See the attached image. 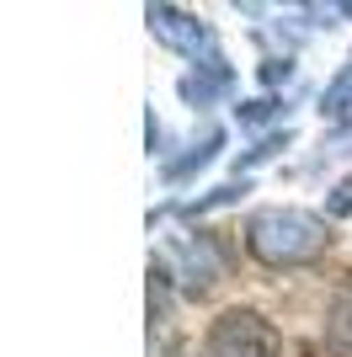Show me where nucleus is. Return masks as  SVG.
Returning <instances> with one entry per match:
<instances>
[{
	"label": "nucleus",
	"mask_w": 352,
	"mask_h": 357,
	"mask_svg": "<svg viewBox=\"0 0 352 357\" xmlns=\"http://www.w3.org/2000/svg\"><path fill=\"white\" fill-rule=\"evenodd\" d=\"M203 357H278V331L256 310H224L203 336Z\"/></svg>",
	"instance_id": "2"
},
{
	"label": "nucleus",
	"mask_w": 352,
	"mask_h": 357,
	"mask_svg": "<svg viewBox=\"0 0 352 357\" xmlns=\"http://www.w3.org/2000/svg\"><path fill=\"white\" fill-rule=\"evenodd\" d=\"M224 86H230V70H224L219 59H208V64H198L192 75H182V96H187L192 107H208Z\"/></svg>",
	"instance_id": "5"
},
{
	"label": "nucleus",
	"mask_w": 352,
	"mask_h": 357,
	"mask_svg": "<svg viewBox=\"0 0 352 357\" xmlns=\"http://www.w3.org/2000/svg\"><path fill=\"white\" fill-rule=\"evenodd\" d=\"M325 342L352 357V294H342L337 304H331V314H325Z\"/></svg>",
	"instance_id": "6"
},
{
	"label": "nucleus",
	"mask_w": 352,
	"mask_h": 357,
	"mask_svg": "<svg viewBox=\"0 0 352 357\" xmlns=\"http://www.w3.org/2000/svg\"><path fill=\"white\" fill-rule=\"evenodd\" d=\"M246 245L267 267H305L325 251V219L309 208H262L246 224Z\"/></svg>",
	"instance_id": "1"
},
{
	"label": "nucleus",
	"mask_w": 352,
	"mask_h": 357,
	"mask_svg": "<svg viewBox=\"0 0 352 357\" xmlns=\"http://www.w3.org/2000/svg\"><path fill=\"white\" fill-rule=\"evenodd\" d=\"M325 213H331V219H347V213H352V176H342L337 187H331V197H325Z\"/></svg>",
	"instance_id": "9"
},
{
	"label": "nucleus",
	"mask_w": 352,
	"mask_h": 357,
	"mask_svg": "<svg viewBox=\"0 0 352 357\" xmlns=\"http://www.w3.org/2000/svg\"><path fill=\"white\" fill-rule=\"evenodd\" d=\"M321 112H325V118H352V59L342 64V75L331 80V86H325Z\"/></svg>",
	"instance_id": "7"
},
{
	"label": "nucleus",
	"mask_w": 352,
	"mask_h": 357,
	"mask_svg": "<svg viewBox=\"0 0 352 357\" xmlns=\"http://www.w3.org/2000/svg\"><path fill=\"white\" fill-rule=\"evenodd\" d=\"M176 267H182V283L203 294V288L219 283L224 261H219V251H214V240L198 235V240H182V245H176Z\"/></svg>",
	"instance_id": "4"
},
{
	"label": "nucleus",
	"mask_w": 352,
	"mask_h": 357,
	"mask_svg": "<svg viewBox=\"0 0 352 357\" xmlns=\"http://www.w3.org/2000/svg\"><path fill=\"white\" fill-rule=\"evenodd\" d=\"M219 144H224L219 134H208V144H203V149H192V155H182V160H171V165H166V176H171V181H182L187 171H203V165L214 160V149H219Z\"/></svg>",
	"instance_id": "8"
},
{
	"label": "nucleus",
	"mask_w": 352,
	"mask_h": 357,
	"mask_svg": "<svg viewBox=\"0 0 352 357\" xmlns=\"http://www.w3.org/2000/svg\"><path fill=\"white\" fill-rule=\"evenodd\" d=\"M145 16H149V32H155L166 48H176V54H192V59H198V54L214 48V32H208L198 16L176 11V6H149Z\"/></svg>",
	"instance_id": "3"
}]
</instances>
